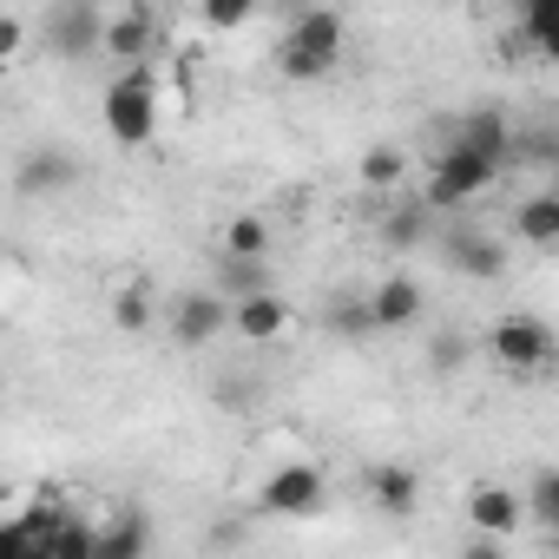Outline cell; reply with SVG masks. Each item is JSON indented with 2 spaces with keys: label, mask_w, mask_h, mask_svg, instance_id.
Listing matches in <instances>:
<instances>
[{
  "label": "cell",
  "mask_w": 559,
  "mask_h": 559,
  "mask_svg": "<svg viewBox=\"0 0 559 559\" xmlns=\"http://www.w3.org/2000/svg\"><path fill=\"white\" fill-rule=\"evenodd\" d=\"M106 132L119 145H152L158 139V80L145 67H126L106 86Z\"/></svg>",
  "instance_id": "277c9868"
},
{
  "label": "cell",
  "mask_w": 559,
  "mask_h": 559,
  "mask_svg": "<svg viewBox=\"0 0 559 559\" xmlns=\"http://www.w3.org/2000/svg\"><path fill=\"white\" fill-rule=\"evenodd\" d=\"M369 500L382 507V513H415L421 507V474L415 467H402V461H382V467H369Z\"/></svg>",
  "instance_id": "4fadbf2b"
},
{
  "label": "cell",
  "mask_w": 559,
  "mask_h": 559,
  "mask_svg": "<svg viewBox=\"0 0 559 559\" xmlns=\"http://www.w3.org/2000/svg\"><path fill=\"white\" fill-rule=\"evenodd\" d=\"M330 330H336V336H369V330H376L369 297H343V304H330Z\"/></svg>",
  "instance_id": "d4e9b609"
},
{
  "label": "cell",
  "mask_w": 559,
  "mask_h": 559,
  "mask_svg": "<svg viewBox=\"0 0 559 559\" xmlns=\"http://www.w3.org/2000/svg\"><path fill=\"white\" fill-rule=\"evenodd\" d=\"M145 546H152V526L139 507H119L99 520V559H145Z\"/></svg>",
  "instance_id": "9a60e30c"
},
{
  "label": "cell",
  "mask_w": 559,
  "mask_h": 559,
  "mask_svg": "<svg viewBox=\"0 0 559 559\" xmlns=\"http://www.w3.org/2000/svg\"><path fill=\"white\" fill-rule=\"evenodd\" d=\"M448 257H454V270H461V276H480V284H493V276L507 270V250H500L493 237H480V230L448 237Z\"/></svg>",
  "instance_id": "2e32d148"
},
{
  "label": "cell",
  "mask_w": 559,
  "mask_h": 559,
  "mask_svg": "<svg viewBox=\"0 0 559 559\" xmlns=\"http://www.w3.org/2000/svg\"><path fill=\"white\" fill-rule=\"evenodd\" d=\"M369 310H376V330L382 336H402L428 317V290L415 284V276H382V284L369 290Z\"/></svg>",
  "instance_id": "30bf717a"
},
{
  "label": "cell",
  "mask_w": 559,
  "mask_h": 559,
  "mask_svg": "<svg viewBox=\"0 0 559 559\" xmlns=\"http://www.w3.org/2000/svg\"><path fill=\"white\" fill-rule=\"evenodd\" d=\"M467 356H474V349H467V336H435V349H428V369H435V376H454Z\"/></svg>",
  "instance_id": "83f0119b"
},
{
  "label": "cell",
  "mask_w": 559,
  "mask_h": 559,
  "mask_svg": "<svg viewBox=\"0 0 559 559\" xmlns=\"http://www.w3.org/2000/svg\"><path fill=\"white\" fill-rule=\"evenodd\" d=\"M80 178V158L73 152H34V158H21V171H14V185L27 191V198H47V191H67Z\"/></svg>",
  "instance_id": "5bb4252c"
},
{
  "label": "cell",
  "mask_w": 559,
  "mask_h": 559,
  "mask_svg": "<svg viewBox=\"0 0 559 559\" xmlns=\"http://www.w3.org/2000/svg\"><path fill=\"white\" fill-rule=\"evenodd\" d=\"M487 356L507 369V376H552L559 369V336H552V323L546 317H500L493 330H487Z\"/></svg>",
  "instance_id": "7a4b0ae2"
},
{
  "label": "cell",
  "mask_w": 559,
  "mask_h": 559,
  "mask_svg": "<svg viewBox=\"0 0 559 559\" xmlns=\"http://www.w3.org/2000/svg\"><path fill=\"white\" fill-rule=\"evenodd\" d=\"M152 317H158V304H152V290H145V284H126V290L112 297V323H119L126 336L152 330Z\"/></svg>",
  "instance_id": "603a6c76"
},
{
  "label": "cell",
  "mask_w": 559,
  "mask_h": 559,
  "mask_svg": "<svg viewBox=\"0 0 559 559\" xmlns=\"http://www.w3.org/2000/svg\"><path fill=\"white\" fill-rule=\"evenodd\" d=\"M165 323H171V336H178L185 349H204L217 330H230V304H224L217 290H185Z\"/></svg>",
  "instance_id": "ba28073f"
},
{
  "label": "cell",
  "mask_w": 559,
  "mask_h": 559,
  "mask_svg": "<svg viewBox=\"0 0 559 559\" xmlns=\"http://www.w3.org/2000/svg\"><path fill=\"white\" fill-rule=\"evenodd\" d=\"M40 40L60 60L106 53V8H93V0H60V8H47V21H40Z\"/></svg>",
  "instance_id": "8992f818"
},
{
  "label": "cell",
  "mask_w": 559,
  "mask_h": 559,
  "mask_svg": "<svg viewBox=\"0 0 559 559\" xmlns=\"http://www.w3.org/2000/svg\"><path fill=\"white\" fill-rule=\"evenodd\" d=\"M428 230H435V211H428L421 198H408V204L382 211V243H389V250H421V243H428Z\"/></svg>",
  "instance_id": "ac0fdd59"
},
{
  "label": "cell",
  "mask_w": 559,
  "mask_h": 559,
  "mask_svg": "<svg viewBox=\"0 0 559 559\" xmlns=\"http://www.w3.org/2000/svg\"><path fill=\"white\" fill-rule=\"evenodd\" d=\"M224 284H230L237 304H243V297H263V290H270V270H263V263H230V257H224Z\"/></svg>",
  "instance_id": "484cf974"
},
{
  "label": "cell",
  "mask_w": 559,
  "mask_h": 559,
  "mask_svg": "<svg viewBox=\"0 0 559 559\" xmlns=\"http://www.w3.org/2000/svg\"><path fill=\"white\" fill-rule=\"evenodd\" d=\"M461 559H507V552H500V539H480V533H474V539L461 546Z\"/></svg>",
  "instance_id": "f546056e"
},
{
  "label": "cell",
  "mask_w": 559,
  "mask_h": 559,
  "mask_svg": "<svg viewBox=\"0 0 559 559\" xmlns=\"http://www.w3.org/2000/svg\"><path fill=\"white\" fill-rule=\"evenodd\" d=\"M152 40H158V14H152V8H106V53L145 60Z\"/></svg>",
  "instance_id": "7c38bea8"
},
{
  "label": "cell",
  "mask_w": 559,
  "mask_h": 559,
  "mask_svg": "<svg viewBox=\"0 0 559 559\" xmlns=\"http://www.w3.org/2000/svg\"><path fill=\"white\" fill-rule=\"evenodd\" d=\"M526 513H533L539 526H552V533H559V467H546V474L526 487Z\"/></svg>",
  "instance_id": "cb8c5ba5"
},
{
  "label": "cell",
  "mask_w": 559,
  "mask_h": 559,
  "mask_svg": "<svg viewBox=\"0 0 559 559\" xmlns=\"http://www.w3.org/2000/svg\"><path fill=\"white\" fill-rule=\"evenodd\" d=\"M53 559H99V520L60 507L53 513Z\"/></svg>",
  "instance_id": "d6986e66"
},
{
  "label": "cell",
  "mask_w": 559,
  "mask_h": 559,
  "mask_svg": "<svg viewBox=\"0 0 559 559\" xmlns=\"http://www.w3.org/2000/svg\"><path fill=\"white\" fill-rule=\"evenodd\" d=\"M493 178H500V165H487V158H474L467 145H454V139H448V145L428 158V171H421V204H428V211L474 204Z\"/></svg>",
  "instance_id": "3957f363"
},
{
  "label": "cell",
  "mask_w": 559,
  "mask_h": 559,
  "mask_svg": "<svg viewBox=\"0 0 559 559\" xmlns=\"http://www.w3.org/2000/svg\"><path fill=\"white\" fill-rule=\"evenodd\" d=\"M467 526H474L480 539H507V533L526 526V500H520L513 487H500V480H480V487L467 493Z\"/></svg>",
  "instance_id": "9c48e42d"
},
{
  "label": "cell",
  "mask_w": 559,
  "mask_h": 559,
  "mask_svg": "<svg viewBox=\"0 0 559 559\" xmlns=\"http://www.w3.org/2000/svg\"><path fill=\"white\" fill-rule=\"evenodd\" d=\"M323 500H330V480H323L317 461L276 467V474L263 480V493H257V507H263L270 520H310V513H323Z\"/></svg>",
  "instance_id": "5b68a950"
},
{
  "label": "cell",
  "mask_w": 559,
  "mask_h": 559,
  "mask_svg": "<svg viewBox=\"0 0 559 559\" xmlns=\"http://www.w3.org/2000/svg\"><path fill=\"white\" fill-rule=\"evenodd\" d=\"M513 237L533 243V250H552L559 243V191H539L513 211Z\"/></svg>",
  "instance_id": "e0dca14e"
},
{
  "label": "cell",
  "mask_w": 559,
  "mask_h": 559,
  "mask_svg": "<svg viewBox=\"0 0 559 559\" xmlns=\"http://www.w3.org/2000/svg\"><path fill=\"white\" fill-rule=\"evenodd\" d=\"M454 145H467L474 158H487V165H513V152H520V139H513V126H507V112L500 106H474V112H461V126H454Z\"/></svg>",
  "instance_id": "52a82bcc"
},
{
  "label": "cell",
  "mask_w": 559,
  "mask_h": 559,
  "mask_svg": "<svg viewBox=\"0 0 559 559\" xmlns=\"http://www.w3.org/2000/svg\"><path fill=\"white\" fill-rule=\"evenodd\" d=\"M343 14L336 8H304L290 27H284V40H276V53H270V67L284 73V80H323V73H336V60H343Z\"/></svg>",
  "instance_id": "6da1fadb"
},
{
  "label": "cell",
  "mask_w": 559,
  "mask_h": 559,
  "mask_svg": "<svg viewBox=\"0 0 559 559\" xmlns=\"http://www.w3.org/2000/svg\"><path fill=\"white\" fill-rule=\"evenodd\" d=\"M408 178V152L402 145H369L362 152V185L369 191H389V185H402Z\"/></svg>",
  "instance_id": "44dd1931"
},
{
  "label": "cell",
  "mask_w": 559,
  "mask_h": 559,
  "mask_svg": "<svg viewBox=\"0 0 559 559\" xmlns=\"http://www.w3.org/2000/svg\"><path fill=\"white\" fill-rule=\"evenodd\" d=\"M263 250H270V224H263L257 211H237V217L224 224V257H230V263H263Z\"/></svg>",
  "instance_id": "ffe728a7"
},
{
  "label": "cell",
  "mask_w": 559,
  "mask_h": 559,
  "mask_svg": "<svg viewBox=\"0 0 559 559\" xmlns=\"http://www.w3.org/2000/svg\"><path fill=\"white\" fill-rule=\"evenodd\" d=\"M230 330L243 336V343H276L290 330V304L276 297V290H263V297H243V304H230Z\"/></svg>",
  "instance_id": "8fae6325"
},
{
  "label": "cell",
  "mask_w": 559,
  "mask_h": 559,
  "mask_svg": "<svg viewBox=\"0 0 559 559\" xmlns=\"http://www.w3.org/2000/svg\"><path fill=\"white\" fill-rule=\"evenodd\" d=\"M21 40H27V21H21L14 8H0V60H14V53H21Z\"/></svg>",
  "instance_id": "f1b7e54d"
},
{
  "label": "cell",
  "mask_w": 559,
  "mask_h": 559,
  "mask_svg": "<svg viewBox=\"0 0 559 559\" xmlns=\"http://www.w3.org/2000/svg\"><path fill=\"white\" fill-rule=\"evenodd\" d=\"M520 34H526L533 53L559 47V0H526V8H520Z\"/></svg>",
  "instance_id": "7402d4cb"
},
{
  "label": "cell",
  "mask_w": 559,
  "mask_h": 559,
  "mask_svg": "<svg viewBox=\"0 0 559 559\" xmlns=\"http://www.w3.org/2000/svg\"><path fill=\"white\" fill-rule=\"evenodd\" d=\"M198 21H204L211 34H237V27H250V8H243V0H211Z\"/></svg>",
  "instance_id": "4316f807"
}]
</instances>
